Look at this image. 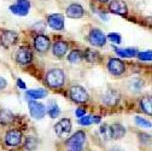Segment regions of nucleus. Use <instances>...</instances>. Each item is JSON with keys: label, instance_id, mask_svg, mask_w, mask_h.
<instances>
[{"label": "nucleus", "instance_id": "obj_1", "mask_svg": "<svg viewBox=\"0 0 152 151\" xmlns=\"http://www.w3.org/2000/svg\"><path fill=\"white\" fill-rule=\"evenodd\" d=\"M64 72L61 69H52L46 75V82H47L48 86L52 88L60 87L64 84Z\"/></svg>", "mask_w": 152, "mask_h": 151}, {"label": "nucleus", "instance_id": "obj_2", "mask_svg": "<svg viewBox=\"0 0 152 151\" xmlns=\"http://www.w3.org/2000/svg\"><path fill=\"white\" fill-rule=\"evenodd\" d=\"M85 141V134L82 131L76 132L66 141V145L68 146V151H81L82 145Z\"/></svg>", "mask_w": 152, "mask_h": 151}, {"label": "nucleus", "instance_id": "obj_3", "mask_svg": "<svg viewBox=\"0 0 152 151\" xmlns=\"http://www.w3.org/2000/svg\"><path fill=\"white\" fill-rule=\"evenodd\" d=\"M70 98L77 103H84L88 100L89 95L83 87L75 85L70 88Z\"/></svg>", "mask_w": 152, "mask_h": 151}, {"label": "nucleus", "instance_id": "obj_4", "mask_svg": "<svg viewBox=\"0 0 152 151\" xmlns=\"http://www.w3.org/2000/svg\"><path fill=\"white\" fill-rule=\"evenodd\" d=\"M29 9H30V2L28 0H17L14 4L10 6L11 12L18 16H25L28 14Z\"/></svg>", "mask_w": 152, "mask_h": 151}, {"label": "nucleus", "instance_id": "obj_5", "mask_svg": "<svg viewBox=\"0 0 152 151\" xmlns=\"http://www.w3.org/2000/svg\"><path fill=\"white\" fill-rule=\"evenodd\" d=\"M88 39L90 44L96 47H101L106 42V37H105L104 33L101 30H99V29H93V30H91V32L89 33Z\"/></svg>", "mask_w": 152, "mask_h": 151}, {"label": "nucleus", "instance_id": "obj_6", "mask_svg": "<svg viewBox=\"0 0 152 151\" xmlns=\"http://www.w3.org/2000/svg\"><path fill=\"white\" fill-rule=\"evenodd\" d=\"M54 131H55L56 135L59 137H65L67 136L71 131V122L69 119L64 118V119L60 120L57 122L54 126Z\"/></svg>", "mask_w": 152, "mask_h": 151}, {"label": "nucleus", "instance_id": "obj_7", "mask_svg": "<svg viewBox=\"0 0 152 151\" xmlns=\"http://www.w3.org/2000/svg\"><path fill=\"white\" fill-rule=\"evenodd\" d=\"M18 40V35L14 31H3L0 36V42L4 47H11L16 44Z\"/></svg>", "mask_w": 152, "mask_h": 151}, {"label": "nucleus", "instance_id": "obj_8", "mask_svg": "<svg viewBox=\"0 0 152 151\" xmlns=\"http://www.w3.org/2000/svg\"><path fill=\"white\" fill-rule=\"evenodd\" d=\"M30 115L35 119H40L45 115V106L41 103H38L36 101H30L28 103Z\"/></svg>", "mask_w": 152, "mask_h": 151}, {"label": "nucleus", "instance_id": "obj_9", "mask_svg": "<svg viewBox=\"0 0 152 151\" xmlns=\"http://www.w3.org/2000/svg\"><path fill=\"white\" fill-rule=\"evenodd\" d=\"M108 70L113 75H121L125 70L124 63L118 58H111L108 61Z\"/></svg>", "mask_w": 152, "mask_h": 151}, {"label": "nucleus", "instance_id": "obj_10", "mask_svg": "<svg viewBox=\"0 0 152 151\" xmlns=\"http://www.w3.org/2000/svg\"><path fill=\"white\" fill-rule=\"evenodd\" d=\"M21 140H22V133L16 129L8 131L5 136V142L9 146H17L18 144H20Z\"/></svg>", "mask_w": 152, "mask_h": 151}, {"label": "nucleus", "instance_id": "obj_11", "mask_svg": "<svg viewBox=\"0 0 152 151\" xmlns=\"http://www.w3.org/2000/svg\"><path fill=\"white\" fill-rule=\"evenodd\" d=\"M48 25L54 30H61L64 27V17L61 14H52L47 18Z\"/></svg>", "mask_w": 152, "mask_h": 151}, {"label": "nucleus", "instance_id": "obj_12", "mask_svg": "<svg viewBox=\"0 0 152 151\" xmlns=\"http://www.w3.org/2000/svg\"><path fill=\"white\" fill-rule=\"evenodd\" d=\"M16 60L20 64H27L32 60V52L29 48L22 47L16 53Z\"/></svg>", "mask_w": 152, "mask_h": 151}, {"label": "nucleus", "instance_id": "obj_13", "mask_svg": "<svg viewBox=\"0 0 152 151\" xmlns=\"http://www.w3.org/2000/svg\"><path fill=\"white\" fill-rule=\"evenodd\" d=\"M102 100L108 106H114L120 100V95L115 90H108L102 97Z\"/></svg>", "mask_w": 152, "mask_h": 151}, {"label": "nucleus", "instance_id": "obj_14", "mask_svg": "<svg viewBox=\"0 0 152 151\" xmlns=\"http://www.w3.org/2000/svg\"><path fill=\"white\" fill-rule=\"evenodd\" d=\"M110 11L119 15H125L127 13V6L122 0H113L109 5Z\"/></svg>", "mask_w": 152, "mask_h": 151}, {"label": "nucleus", "instance_id": "obj_15", "mask_svg": "<svg viewBox=\"0 0 152 151\" xmlns=\"http://www.w3.org/2000/svg\"><path fill=\"white\" fill-rule=\"evenodd\" d=\"M49 39L44 35H38L34 40V46L39 52H45L49 48Z\"/></svg>", "mask_w": 152, "mask_h": 151}, {"label": "nucleus", "instance_id": "obj_16", "mask_svg": "<svg viewBox=\"0 0 152 151\" xmlns=\"http://www.w3.org/2000/svg\"><path fill=\"white\" fill-rule=\"evenodd\" d=\"M84 14L83 7L79 4H71L66 10V15L70 18H80Z\"/></svg>", "mask_w": 152, "mask_h": 151}, {"label": "nucleus", "instance_id": "obj_17", "mask_svg": "<svg viewBox=\"0 0 152 151\" xmlns=\"http://www.w3.org/2000/svg\"><path fill=\"white\" fill-rule=\"evenodd\" d=\"M67 50H68V46L64 41H58L53 45V54L56 57H63L66 54Z\"/></svg>", "mask_w": 152, "mask_h": 151}, {"label": "nucleus", "instance_id": "obj_18", "mask_svg": "<svg viewBox=\"0 0 152 151\" xmlns=\"http://www.w3.org/2000/svg\"><path fill=\"white\" fill-rule=\"evenodd\" d=\"M111 129H112L113 139H120L125 135V129L120 124H113L111 125Z\"/></svg>", "mask_w": 152, "mask_h": 151}, {"label": "nucleus", "instance_id": "obj_19", "mask_svg": "<svg viewBox=\"0 0 152 151\" xmlns=\"http://www.w3.org/2000/svg\"><path fill=\"white\" fill-rule=\"evenodd\" d=\"M116 54L120 57L130 58L134 57L137 54V49L135 48H123V49H116Z\"/></svg>", "mask_w": 152, "mask_h": 151}, {"label": "nucleus", "instance_id": "obj_20", "mask_svg": "<svg viewBox=\"0 0 152 151\" xmlns=\"http://www.w3.org/2000/svg\"><path fill=\"white\" fill-rule=\"evenodd\" d=\"M13 120H14V115L12 114L11 111L6 109L0 111V122L2 124H10Z\"/></svg>", "mask_w": 152, "mask_h": 151}, {"label": "nucleus", "instance_id": "obj_21", "mask_svg": "<svg viewBox=\"0 0 152 151\" xmlns=\"http://www.w3.org/2000/svg\"><path fill=\"white\" fill-rule=\"evenodd\" d=\"M141 105V108L144 111L147 115H151L152 113V100H151V97H144V98L141 100L140 102Z\"/></svg>", "mask_w": 152, "mask_h": 151}, {"label": "nucleus", "instance_id": "obj_22", "mask_svg": "<svg viewBox=\"0 0 152 151\" xmlns=\"http://www.w3.org/2000/svg\"><path fill=\"white\" fill-rule=\"evenodd\" d=\"M26 94L27 96L30 97L32 99H40V98H44L47 95V91L44 89H32L27 91Z\"/></svg>", "mask_w": 152, "mask_h": 151}, {"label": "nucleus", "instance_id": "obj_23", "mask_svg": "<svg viewBox=\"0 0 152 151\" xmlns=\"http://www.w3.org/2000/svg\"><path fill=\"white\" fill-rule=\"evenodd\" d=\"M100 133H101V136L103 137V139L105 140H110L112 139V129H111L110 125H107V124H104L100 127Z\"/></svg>", "mask_w": 152, "mask_h": 151}, {"label": "nucleus", "instance_id": "obj_24", "mask_svg": "<svg viewBox=\"0 0 152 151\" xmlns=\"http://www.w3.org/2000/svg\"><path fill=\"white\" fill-rule=\"evenodd\" d=\"M99 122H100V117L91 116V115L82 117L79 120V124H81V125H84V126L91 125V124H93V123H99Z\"/></svg>", "mask_w": 152, "mask_h": 151}, {"label": "nucleus", "instance_id": "obj_25", "mask_svg": "<svg viewBox=\"0 0 152 151\" xmlns=\"http://www.w3.org/2000/svg\"><path fill=\"white\" fill-rule=\"evenodd\" d=\"M48 114L51 118H56L59 116L60 114V109H59L58 105H57L55 102L51 101L50 102V105L48 107Z\"/></svg>", "mask_w": 152, "mask_h": 151}, {"label": "nucleus", "instance_id": "obj_26", "mask_svg": "<svg viewBox=\"0 0 152 151\" xmlns=\"http://www.w3.org/2000/svg\"><path fill=\"white\" fill-rule=\"evenodd\" d=\"M98 56L99 54L96 52V51H93V50H90V49H87L85 51V54H84V57L86 58V60L89 61V62H95L98 60Z\"/></svg>", "mask_w": 152, "mask_h": 151}, {"label": "nucleus", "instance_id": "obj_27", "mask_svg": "<svg viewBox=\"0 0 152 151\" xmlns=\"http://www.w3.org/2000/svg\"><path fill=\"white\" fill-rule=\"evenodd\" d=\"M81 58H82V53L78 50H73L68 56V60L70 62H72V63L78 62L79 60H81Z\"/></svg>", "mask_w": 152, "mask_h": 151}, {"label": "nucleus", "instance_id": "obj_28", "mask_svg": "<svg viewBox=\"0 0 152 151\" xmlns=\"http://www.w3.org/2000/svg\"><path fill=\"white\" fill-rule=\"evenodd\" d=\"M135 123L137 125L141 126V127H144V128H151V123L149 122L148 120L144 119V118L140 117V116H136L135 117Z\"/></svg>", "mask_w": 152, "mask_h": 151}, {"label": "nucleus", "instance_id": "obj_29", "mask_svg": "<svg viewBox=\"0 0 152 151\" xmlns=\"http://www.w3.org/2000/svg\"><path fill=\"white\" fill-rule=\"evenodd\" d=\"M36 139L34 138V137H31V136H28L26 138V141H25V147L26 149L28 150H32L34 149L35 147H36Z\"/></svg>", "mask_w": 152, "mask_h": 151}, {"label": "nucleus", "instance_id": "obj_30", "mask_svg": "<svg viewBox=\"0 0 152 151\" xmlns=\"http://www.w3.org/2000/svg\"><path fill=\"white\" fill-rule=\"evenodd\" d=\"M138 58L140 60H144V61H150L152 59V52L151 51H145V52H140L138 54Z\"/></svg>", "mask_w": 152, "mask_h": 151}, {"label": "nucleus", "instance_id": "obj_31", "mask_svg": "<svg viewBox=\"0 0 152 151\" xmlns=\"http://www.w3.org/2000/svg\"><path fill=\"white\" fill-rule=\"evenodd\" d=\"M108 38L110 39V41L112 43H115V44H119L121 42V37L120 35L117 33H110L108 35Z\"/></svg>", "mask_w": 152, "mask_h": 151}, {"label": "nucleus", "instance_id": "obj_32", "mask_svg": "<svg viewBox=\"0 0 152 151\" xmlns=\"http://www.w3.org/2000/svg\"><path fill=\"white\" fill-rule=\"evenodd\" d=\"M142 86H143V82L141 81V80H133L132 81V85H131V88H132V90H134V91H140L141 90V88H142Z\"/></svg>", "mask_w": 152, "mask_h": 151}, {"label": "nucleus", "instance_id": "obj_33", "mask_svg": "<svg viewBox=\"0 0 152 151\" xmlns=\"http://www.w3.org/2000/svg\"><path fill=\"white\" fill-rule=\"evenodd\" d=\"M86 111L82 108H78L77 110H76V116L77 117H83L84 115H85Z\"/></svg>", "mask_w": 152, "mask_h": 151}, {"label": "nucleus", "instance_id": "obj_34", "mask_svg": "<svg viewBox=\"0 0 152 151\" xmlns=\"http://www.w3.org/2000/svg\"><path fill=\"white\" fill-rule=\"evenodd\" d=\"M7 85V81L4 79L3 77H0V90L4 89L5 87H6Z\"/></svg>", "mask_w": 152, "mask_h": 151}, {"label": "nucleus", "instance_id": "obj_35", "mask_svg": "<svg viewBox=\"0 0 152 151\" xmlns=\"http://www.w3.org/2000/svg\"><path fill=\"white\" fill-rule=\"evenodd\" d=\"M17 85H18V87L19 88H21V89H26V85H25V83H24L22 80L19 78V79H17Z\"/></svg>", "mask_w": 152, "mask_h": 151}, {"label": "nucleus", "instance_id": "obj_36", "mask_svg": "<svg viewBox=\"0 0 152 151\" xmlns=\"http://www.w3.org/2000/svg\"><path fill=\"white\" fill-rule=\"evenodd\" d=\"M110 151H124L122 148L120 147H118V146H115V147H113V148H111Z\"/></svg>", "mask_w": 152, "mask_h": 151}, {"label": "nucleus", "instance_id": "obj_37", "mask_svg": "<svg viewBox=\"0 0 152 151\" xmlns=\"http://www.w3.org/2000/svg\"><path fill=\"white\" fill-rule=\"evenodd\" d=\"M98 1H100V2H107L108 0H98Z\"/></svg>", "mask_w": 152, "mask_h": 151}]
</instances>
